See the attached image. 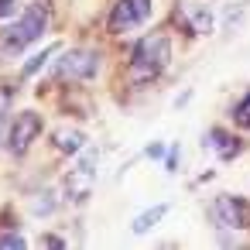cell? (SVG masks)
Returning <instances> with one entry per match:
<instances>
[{
    "label": "cell",
    "mask_w": 250,
    "mask_h": 250,
    "mask_svg": "<svg viewBox=\"0 0 250 250\" xmlns=\"http://www.w3.org/2000/svg\"><path fill=\"white\" fill-rule=\"evenodd\" d=\"M206 144H209V147H216V154H219L223 161L236 158V154H240V147H243V144H240L236 137H229V134H226V130H219V127L206 134Z\"/></svg>",
    "instance_id": "ba28073f"
},
{
    "label": "cell",
    "mask_w": 250,
    "mask_h": 250,
    "mask_svg": "<svg viewBox=\"0 0 250 250\" xmlns=\"http://www.w3.org/2000/svg\"><path fill=\"white\" fill-rule=\"evenodd\" d=\"M168 212V206H151L147 212H141L137 219H134V233H147L151 226H158L161 223V216Z\"/></svg>",
    "instance_id": "8fae6325"
},
{
    "label": "cell",
    "mask_w": 250,
    "mask_h": 250,
    "mask_svg": "<svg viewBox=\"0 0 250 250\" xmlns=\"http://www.w3.org/2000/svg\"><path fill=\"white\" fill-rule=\"evenodd\" d=\"M93 161H96V151H86L83 165L65 178V188H69V195H72L76 202H83V199L93 192V182H96V175H93Z\"/></svg>",
    "instance_id": "52a82bcc"
},
{
    "label": "cell",
    "mask_w": 250,
    "mask_h": 250,
    "mask_svg": "<svg viewBox=\"0 0 250 250\" xmlns=\"http://www.w3.org/2000/svg\"><path fill=\"white\" fill-rule=\"evenodd\" d=\"M52 141H55V147H59L62 154H79V151L86 147V137H83L79 130H72V127H59V130L52 134Z\"/></svg>",
    "instance_id": "9c48e42d"
},
{
    "label": "cell",
    "mask_w": 250,
    "mask_h": 250,
    "mask_svg": "<svg viewBox=\"0 0 250 250\" xmlns=\"http://www.w3.org/2000/svg\"><path fill=\"white\" fill-rule=\"evenodd\" d=\"M42 247H65L59 236H42Z\"/></svg>",
    "instance_id": "e0dca14e"
},
{
    "label": "cell",
    "mask_w": 250,
    "mask_h": 250,
    "mask_svg": "<svg viewBox=\"0 0 250 250\" xmlns=\"http://www.w3.org/2000/svg\"><path fill=\"white\" fill-rule=\"evenodd\" d=\"M18 11V0H0V18H11Z\"/></svg>",
    "instance_id": "2e32d148"
},
{
    "label": "cell",
    "mask_w": 250,
    "mask_h": 250,
    "mask_svg": "<svg viewBox=\"0 0 250 250\" xmlns=\"http://www.w3.org/2000/svg\"><path fill=\"white\" fill-rule=\"evenodd\" d=\"M233 117H236V124H240V127H250V93L236 103V113H233Z\"/></svg>",
    "instance_id": "5bb4252c"
},
{
    "label": "cell",
    "mask_w": 250,
    "mask_h": 250,
    "mask_svg": "<svg viewBox=\"0 0 250 250\" xmlns=\"http://www.w3.org/2000/svg\"><path fill=\"white\" fill-rule=\"evenodd\" d=\"M0 247H24V236L21 233H0Z\"/></svg>",
    "instance_id": "9a60e30c"
},
{
    "label": "cell",
    "mask_w": 250,
    "mask_h": 250,
    "mask_svg": "<svg viewBox=\"0 0 250 250\" xmlns=\"http://www.w3.org/2000/svg\"><path fill=\"white\" fill-rule=\"evenodd\" d=\"M0 137H4V117H0Z\"/></svg>",
    "instance_id": "ac0fdd59"
},
{
    "label": "cell",
    "mask_w": 250,
    "mask_h": 250,
    "mask_svg": "<svg viewBox=\"0 0 250 250\" xmlns=\"http://www.w3.org/2000/svg\"><path fill=\"white\" fill-rule=\"evenodd\" d=\"M45 24H48L45 11H42V7H28V11L21 14V21H14L11 28L0 31V45H4L7 52H21V48L35 45V42L45 35Z\"/></svg>",
    "instance_id": "7a4b0ae2"
},
{
    "label": "cell",
    "mask_w": 250,
    "mask_h": 250,
    "mask_svg": "<svg viewBox=\"0 0 250 250\" xmlns=\"http://www.w3.org/2000/svg\"><path fill=\"white\" fill-rule=\"evenodd\" d=\"M31 212H38V216L55 212V195H52V192H48V195L42 192V195H38V202H31Z\"/></svg>",
    "instance_id": "7c38bea8"
},
{
    "label": "cell",
    "mask_w": 250,
    "mask_h": 250,
    "mask_svg": "<svg viewBox=\"0 0 250 250\" xmlns=\"http://www.w3.org/2000/svg\"><path fill=\"white\" fill-rule=\"evenodd\" d=\"M42 134V117L38 113H21L18 120H14V127H11V151L14 154H21V151H28L31 147V141Z\"/></svg>",
    "instance_id": "8992f818"
},
{
    "label": "cell",
    "mask_w": 250,
    "mask_h": 250,
    "mask_svg": "<svg viewBox=\"0 0 250 250\" xmlns=\"http://www.w3.org/2000/svg\"><path fill=\"white\" fill-rule=\"evenodd\" d=\"M188 18H192V28H195V35H209V31H212V7H202V4H195V7L188 11Z\"/></svg>",
    "instance_id": "30bf717a"
},
{
    "label": "cell",
    "mask_w": 250,
    "mask_h": 250,
    "mask_svg": "<svg viewBox=\"0 0 250 250\" xmlns=\"http://www.w3.org/2000/svg\"><path fill=\"white\" fill-rule=\"evenodd\" d=\"M55 52H59V48H48V52H42V55H35V59H31V62L24 65V76H35V72H38V69H42V65H45V62H48V59L55 55Z\"/></svg>",
    "instance_id": "4fadbf2b"
},
{
    "label": "cell",
    "mask_w": 250,
    "mask_h": 250,
    "mask_svg": "<svg viewBox=\"0 0 250 250\" xmlns=\"http://www.w3.org/2000/svg\"><path fill=\"white\" fill-rule=\"evenodd\" d=\"M171 62V42L165 35H147L137 42L134 59H130V79L134 83H151L158 79Z\"/></svg>",
    "instance_id": "6da1fadb"
},
{
    "label": "cell",
    "mask_w": 250,
    "mask_h": 250,
    "mask_svg": "<svg viewBox=\"0 0 250 250\" xmlns=\"http://www.w3.org/2000/svg\"><path fill=\"white\" fill-rule=\"evenodd\" d=\"M147 14H151V0H120L110 14V31L137 28L141 21H147Z\"/></svg>",
    "instance_id": "277c9868"
},
{
    "label": "cell",
    "mask_w": 250,
    "mask_h": 250,
    "mask_svg": "<svg viewBox=\"0 0 250 250\" xmlns=\"http://www.w3.org/2000/svg\"><path fill=\"white\" fill-rule=\"evenodd\" d=\"M96 69H100V52H93V48L65 52L62 62L55 65V72L62 79H89V76H96Z\"/></svg>",
    "instance_id": "3957f363"
},
{
    "label": "cell",
    "mask_w": 250,
    "mask_h": 250,
    "mask_svg": "<svg viewBox=\"0 0 250 250\" xmlns=\"http://www.w3.org/2000/svg\"><path fill=\"white\" fill-rule=\"evenodd\" d=\"M212 216H216V223L226 226V229H243V226H250V209H247L236 195H219L216 206H212Z\"/></svg>",
    "instance_id": "5b68a950"
}]
</instances>
